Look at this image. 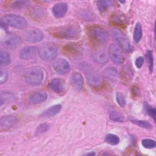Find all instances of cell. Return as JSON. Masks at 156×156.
I'll list each match as a JSON object with an SVG mask.
<instances>
[{
	"label": "cell",
	"instance_id": "cell-1",
	"mask_svg": "<svg viewBox=\"0 0 156 156\" xmlns=\"http://www.w3.org/2000/svg\"><path fill=\"white\" fill-rule=\"evenodd\" d=\"M49 32L55 37L60 39H76L80 34L79 26L70 24L53 27L50 29Z\"/></svg>",
	"mask_w": 156,
	"mask_h": 156
},
{
	"label": "cell",
	"instance_id": "cell-2",
	"mask_svg": "<svg viewBox=\"0 0 156 156\" xmlns=\"http://www.w3.org/2000/svg\"><path fill=\"white\" fill-rule=\"evenodd\" d=\"M44 77L43 69L38 66L29 68L24 74L26 82L30 85H38L42 83Z\"/></svg>",
	"mask_w": 156,
	"mask_h": 156
},
{
	"label": "cell",
	"instance_id": "cell-3",
	"mask_svg": "<svg viewBox=\"0 0 156 156\" xmlns=\"http://www.w3.org/2000/svg\"><path fill=\"white\" fill-rule=\"evenodd\" d=\"M1 23L19 29L26 28L28 24L24 18L15 14H7L2 16L1 18Z\"/></svg>",
	"mask_w": 156,
	"mask_h": 156
},
{
	"label": "cell",
	"instance_id": "cell-4",
	"mask_svg": "<svg viewBox=\"0 0 156 156\" xmlns=\"http://www.w3.org/2000/svg\"><path fill=\"white\" fill-rule=\"evenodd\" d=\"M82 71L85 73L87 82L89 85L94 87H98L102 83V78L101 76L95 71L88 63H82Z\"/></svg>",
	"mask_w": 156,
	"mask_h": 156
},
{
	"label": "cell",
	"instance_id": "cell-5",
	"mask_svg": "<svg viewBox=\"0 0 156 156\" xmlns=\"http://www.w3.org/2000/svg\"><path fill=\"white\" fill-rule=\"evenodd\" d=\"M40 58L44 62H51L55 58L57 55V48L52 43L43 44L38 49Z\"/></svg>",
	"mask_w": 156,
	"mask_h": 156
},
{
	"label": "cell",
	"instance_id": "cell-6",
	"mask_svg": "<svg viewBox=\"0 0 156 156\" xmlns=\"http://www.w3.org/2000/svg\"><path fill=\"white\" fill-rule=\"evenodd\" d=\"M88 34L92 40L98 43H104L108 40V32L100 26H94L90 27L88 29Z\"/></svg>",
	"mask_w": 156,
	"mask_h": 156
},
{
	"label": "cell",
	"instance_id": "cell-7",
	"mask_svg": "<svg viewBox=\"0 0 156 156\" xmlns=\"http://www.w3.org/2000/svg\"><path fill=\"white\" fill-rule=\"evenodd\" d=\"M113 37L118 44V46L125 52H130L132 49V46L127 37L119 30L115 29L112 31Z\"/></svg>",
	"mask_w": 156,
	"mask_h": 156
},
{
	"label": "cell",
	"instance_id": "cell-8",
	"mask_svg": "<svg viewBox=\"0 0 156 156\" xmlns=\"http://www.w3.org/2000/svg\"><path fill=\"white\" fill-rule=\"evenodd\" d=\"M23 41L21 38L15 34H8L4 36V38L2 40V44L7 48L15 49L19 47Z\"/></svg>",
	"mask_w": 156,
	"mask_h": 156
},
{
	"label": "cell",
	"instance_id": "cell-9",
	"mask_svg": "<svg viewBox=\"0 0 156 156\" xmlns=\"http://www.w3.org/2000/svg\"><path fill=\"white\" fill-rule=\"evenodd\" d=\"M108 56L116 65H120L124 61V55L121 49L116 44H111L108 49Z\"/></svg>",
	"mask_w": 156,
	"mask_h": 156
},
{
	"label": "cell",
	"instance_id": "cell-10",
	"mask_svg": "<svg viewBox=\"0 0 156 156\" xmlns=\"http://www.w3.org/2000/svg\"><path fill=\"white\" fill-rule=\"evenodd\" d=\"M52 66L54 71L59 74H66L71 70V66L69 62L63 58L56 59L54 62Z\"/></svg>",
	"mask_w": 156,
	"mask_h": 156
},
{
	"label": "cell",
	"instance_id": "cell-11",
	"mask_svg": "<svg viewBox=\"0 0 156 156\" xmlns=\"http://www.w3.org/2000/svg\"><path fill=\"white\" fill-rule=\"evenodd\" d=\"M37 52H38L37 47L34 46H26L21 50L19 57L22 60H29L35 58L37 54Z\"/></svg>",
	"mask_w": 156,
	"mask_h": 156
},
{
	"label": "cell",
	"instance_id": "cell-12",
	"mask_svg": "<svg viewBox=\"0 0 156 156\" xmlns=\"http://www.w3.org/2000/svg\"><path fill=\"white\" fill-rule=\"evenodd\" d=\"M92 58L96 63L102 65L108 61V54L104 49H98L93 52Z\"/></svg>",
	"mask_w": 156,
	"mask_h": 156
},
{
	"label": "cell",
	"instance_id": "cell-13",
	"mask_svg": "<svg viewBox=\"0 0 156 156\" xmlns=\"http://www.w3.org/2000/svg\"><path fill=\"white\" fill-rule=\"evenodd\" d=\"M47 93L42 90L36 91L30 94L28 98L29 103L30 104H37L45 101L47 99Z\"/></svg>",
	"mask_w": 156,
	"mask_h": 156
},
{
	"label": "cell",
	"instance_id": "cell-14",
	"mask_svg": "<svg viewBox=\"0 0 156 156\" xmlns=\"http://www.w3.org/2000/svg\"><path fill=\"white\" fill-rule=\"evenodd\" d=\"M25 40L30 43L39 42L43 38V33L38 29H33L27 31L24 36Z\"/></svg>",
	"mask_w": 156,
	"mask_h": 156
},
{
	"label": "cell",
	"instance_id": "cell-15",
	"mask_svg": "<svg viewBox=\"0 0 156 156\" xmlns=\"http://www.w3.org/2000/svg\"><path fill=\"white\" fill-rule=\"evenodd\" d=\"M68 12V5L66 2H58L52 8L53 15L57 18L63 17Z\"/></svg>",
	"mask_w": 156,
	"mask_h": 156
},
{
	"label": "cell",
	"instance_id": "cell-16",
	"mask_svg": "<svg viewBox=\"0 0 156 156\" xmlns=\"http://www.w3.org/2000/svg\"><path fill=\"white\" fill-rule=\"evenodd\" d=\"M18 122V119L13 115H5L0 119V127L1 129H10L15 126Z\"/></svg>",
	"mask_w": 156,
	"mask_h": 156
},
{
	"label": "cell",
	"instance_id": "cell-17",
	"mask_svg": "<svg viewBox=\"0 0 156 156\" xmlns=\"http://www.w3.org/2000/svg\"><path fill=\"white\" fill-rule=\"evenodd\" d=\"M104 78L111 83H116L119 78L118 70L113 67H107L103 71Z\"/></svg>",
	"mask_w": 156,
	"mask_h": 156
},
{
	"label": "cell",
	"instance_id": "cell-18",
	"mask_svg": "<svg viewBox=\"0 0 156 156\" xmlns=\"http://www.w3.org/2000/svg\"><path fill=\"white\" fill-rule=\"evenodd\" d=\"M70 82L72 87L76 90H81L83 87V79L80 73H73L71 76Z\"/></svg>",
	"mask_w": 156,
	"mask_h": 156
},
{
	"label": "cell",
	"instance_id": "cell-19",
	"mask_svg": "<svg viewBox=\"0 0 156 156\" xmlns=\"http://www.w3.org/2000/svg\"><path fill=\"white\" fill-rule=\"evenodd\" d=\"M49 88L57 93H62L65 90V83L60 79H52L48 85Z\"/></svg>",
	"mask_w": 156,
	"mask_h": 156
},
{
	"label": "cell",
	"instance_id": "cell-20",
	"mask_svg": "<svg viewBox=\"0 0 156 156\" xmlns=\"http://www.w3.org/2000/svg\"><path fill=\"white\" fill-rule=\"evenodd\" d=\"M62 108V105L60 104L54 105L48 108H47L45 111H44L41 114V116L43 118H49L56 115L59 113Z\"/></svg>",
	"mask_w": 156,
	"mask_h": 156
},
{
	"label": "cell",
	"instance_id": "cell-21",
	"mask_svg": "<svg viewBox=\"0 0 156 156\" xmlns=\"http://www.w3.org/2000/svg\"><path fill=\"white\" fill-rule=\"evenodd\" d=\"M126 20L127 18L124 14L117 13L116 14H113V15L112 16L110 21L112 24H115L118 26H122L126 24Z\"/></svg>",
	"mask_w": 156,
	"mask_h": 156
},
{
	"label": "cell",
	"instance_id": "cell-22",
	"mask_svg": "<svg viewBox=\"0 0 156 156\" xmlns=\"http://www.w3.org/2000/svg\"><path fill=\"white\" fill-rule=\"evenodd\" d=\"M10 55L9 53L4 50L1 49L0 51V65L1 66H7L10 63Z\"/></svg>",
	"mask_w": 156,
	"mask_h": 156
},
{
	"label": "cell",
	"instance_id": "cell-23",
	"mask_svg": "<svg viewBox=\"0 0 156 156\" xmlns=\"http://www.w3.org/2000/svg\"><path fill=\"white\" fill-rule=\"evenodd\" d=\"M113 4V1L110 0H104V1H98L97 7L99 10L101 12L106 11L109 7H110Z\"/></svg>",
	"mask_w": 156,
	"mask_h": 156
},
{
	"label": "cell",
	"instance_id": "cell-24",
	"mask_svg": "<svg viewBox=\"0 0 156 156\" xmlns=\"http://www.w3.org/2000/svg\"><path fill=\"white\" fill-rule=\"evenodd\" d=\"M109 118L112 121L115 122H123L124 121V116L115 109H112L109 111Z\"/></svg>",
	"mask_w": 156,
	"mask_h": 156
},
{
	"label": "cell",
	"instance_id": "cell-25",
	"mask_svg": "<svg viewBox=\"0 0 156 156\" xmlns=\"http://www.w3.org/2000/svg\"><path fill=\"white\" fill-rule=\"evenodd\" d=\"M142 34H143L142 26L140 24V23H137L135 25L134 32H133V40L135 41V42L138 43L141 40L142 38Z\"/></svg>",
	"mask_w": 156,
	"mask_h": 156
},
{
	"label": "cell",
	"instance_id": "cell-26",
	"mask_svg": "<svg viewBox=\"0 0 156 156\" xmlns=\"http://www.w3.org/2000/svg\"><path fill=\"white\" fill-rule=\"evenodd\" d=\"M105 141L108 144L115 146L117 145L119 143V138L117 135L115 134L108 133L105 137Z\"/></svg>",
	"mask_w": 156,
	"mask_h": 156
},
{
	"label": "cell",
	"instance_id": "cell-27",
	"mask_svg": "<svg viewBox=\"0 0 156 156\" xmlns=\"http://www.w3.org/2000/svg\"><path fill=\"white\" fill-rule=\"evenodd\" d=\"M130 121L133 123L135 124L138 126H139L140 127H143L144 129H151L152 128V124L149 122L147 121H144V120H138V119H130Z\"/></svg>",
	"mask_w": 156,
	"mask_h": 156
},
{
	"label": "cell",
	"instance_id": "cell-28",
	"mask_svg": "<svg viewBox=\"0 0 156 156\" xmlns=\"http://www.w3.org/2000/svg\"><path fill=\"white\" fill-rule=\"evenodd\" d=\"M29 4L30 2L28 1H16L12 4L11 6L15 9H21L27 7Z\"/></svg>",
	"mask_w": 156,
	"mask_h": 156
},
{
	"label": "cell",
	"instance_id": "cell-29",
	"mask_svg": "<svg viewBox=\"0 0 156 156\" xmlns=\"http://www.w3.org/2000/svg\"><path fill=\"white\" fill-rule=\"evenodd\" d=\"M116 100L118 105L122 107H125L126 105V100L124 94L121 92H118L116 94Z\"/></svg>",
	"mask_w": 156,
	"mask_h": 156
},
{
	"label": "cell",
	"instance_id": "cell-30",
	"mask_svg": "<svg viewBox=\"0 0 156 156\" xmlns=\"http://www.w3.org/2000/svg\"><path fill=\"white\" fill-rule=\"evenodd\" d=\"M141 143L143 146L146 149H153L156 146L155 140L150 138H146L143 140Z\"/></svg>",
	"mask_w": 156,
	"mask_h": 156
},
{
	"label": "cell",
	"instance_id": "cell-31",
	"mask_svg": "<svg viewBox=\"0 0 156 156\" xmlns=\"http://www.w3.org/2000/svg\"><path fill=\"white\" fill-rule=\"evenodd\" d=\"M49 128V125L47 123H42L40 124L35 130V135H39L41 133H43L44 132H46L48 130Z\"/></svg>",
	"mask_w": 156,
	"mask_h": 156
},
{
	"label": "cell",
	"instance_id": "cell-32",
	"mask_svg": "<svg viewBox=\"0 0 156 156\" xmlns=\"http://www.w3.org/2000/svg\"><path fill=\"white\" fill-rule=\"evenodd\" d=\"M146 57L148 62L149 65V72L151 73L153 71V67H154V59H153V55L151 51H147L146 53Z\"/></svg>",
	"mask_w": 156,
	"mask_h": 156
},
{
	"label": "cell",
	"instance_id": "cell-33",
	"mask_svg": "<svg viewBox=\"0 0 156 156\" xmlns=\"http://www.w3.org/2000/svg\"><path fill=\"white\" fill-rule=\"evenodd\" d=\"M8 72L5 69H0V83L3 84L7 80Z\"/></svg>",
	"mask_w": 156,
	"mask_h": 156
},
{
	"label": "cell",
	"instance_id": "cell-34",
	"mask_svg": "<svg viewBox=\"0 0 156 156\" xmlns=\"http://www.w3.org/2000/svg\"><path fill=\"white\" fill-rule=\"evenodd\" d=\"M11 98H13V94L12 93H1V98H0V102L1 105H2L3 103L5 102V101H9L10 100Z\"/></svg>",
	"mask_w": 156,
	"mask_h": 156
},
{
	"label": "cell",
	"instance_id": "cell-35",
	"mask_svg": "<svg viewBox=\"0 0 156 156\" xmlns=\"http://www.w3.org/2000/svg\"><path fill=\"white\" fill-rule=\"evenodd\" d=\"M146 110L147 112V113L151 116L154 120H155L156 118V110L154 108L151 107V106H149L148 104H146Z\"/></svg>",
	"mask_w": 156,
	"mask_h": 156
},
{
	"label": "cell",
	"instance_id": "cell-36",
	"mask_svg": "<svg viewBox=\"0 0 156 156\" xmlns=\"http://www.w3.org/2000/svg\"><path fill=\"white\" fill-rule=\"evenodd\" d=\"M144 58L143 57H138L136 60H135V66L138 68H140L142 67L143 63H144Z\"/></svg>",
	"mask_w": 156,
	"mask_h": 156
},
{
	"label": "cell",
	"instance_id": "cell-37",
	"mask_svg": "<svg viewBox=\"0 0 156 156\" xmlns=\"http://www.w3.org/2000/svg\"><path fill=\"white\" fill-rule=\"evenodd\" d=\"M86 155H95V154H94V152H89V153H87Z\"/></svg>",
	"mask_w": 156,
	"mask_h": 156
}]
</instances>
